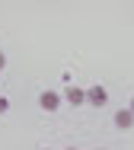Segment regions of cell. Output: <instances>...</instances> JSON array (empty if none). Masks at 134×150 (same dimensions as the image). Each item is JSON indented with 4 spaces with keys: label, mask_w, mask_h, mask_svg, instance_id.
Masks as SVG:
<instances>
[{
    "label": "cell",
    "mask_w": 134,
    "mask_h": 150,
    "mask_svg": "<svg viewBox=\"0 0 134 150\" xmlns=\"http://www.w3.org/2000/svg\"><path fill=\"white\" fill-rule=\"evenodd\" d=\"M61 102H64V96L54 93V90H42L38 93V109H42V112H58Z\"/></svg>",
    "instance_id": "cell-1"
},
{
    "label": "cell",
    "mask_w": 134,
    "mask_h": 150,
    "mask_svg": "<svg viewBox=\"0 0 134 150\" xmlns=\"http://www.w3.org/2000/svg\"><path fill=\"white\" fill-rule=\"evenodd\" d=\"M86 102H90L93 109L109 105V90H105V86H99V83H96V86H90V90H86Z\"/></svg>",
    "instance_id": "cell-2"
},
{
    "label": "cell",
    "mask_w": 134,
    "mask_h": 150,
    "mask_svg": "<svg viewBox=\"0 0 134 150\" xmlns=\"http://www.w3.org/2000/svg\"><path fill=\"white\" fill-rule=\"evenodd\" d=\"M112 121H115V128H118V131H131V128H134V115H131V109H118Z\"/></svg>",
    "instance_id": "cell-3"
},
{
    "label": "cell",
    "mask_w": 134,
    "mask_h": 150,
    "mask_svg": "<svg viewBox=\"0 0 134 150\" xmlns=\"http://www.w3.org/2000/svg\"><path fill=\"white\" fill-rule=\"evenodd\" d=\"M64 102H67V105H83V102H86V90L67 86V90H64Z\"/></svg>",
    "instance_id": "cell-4"
},
{
    "label": "cell",
    "mask_w": 134,
    "mask_h": 150,
    "mask_svg": "<svg viewBox=\"0 0 134 150\" xmlns=\"http://www.w3.org/2000/svg\"><path fill=\"white\" fill-rule=\"evenodd\" d=\"M6 109H10V99H6V96H0V115H3Z\"/></svg>",
    "instance_id": "cell-5"
},
{
    "label": "cell",
    "mask_w": 134,
    "mask_h": 150,
    "mask_svg": "<svg viewBox=\"0 0 134 150\" xmlns=\"http://www.w3.org/2000/svg\"><path fill=\"white\" fill-rule=\"evenodd\" d=\"M3 67H6V54L0 51V70H3Z\"/></svg>",
    "instance_id": "cell-6"
},
{
    "label": "cell",
    "mask_w": 134,
    "mask_h": 150,
    "mask_svg": "<svg viewBox=\"0 0 134 150\" xmlns=\"http://www.w3.org/2000/svg\"><path fill=\"white\" fill-rule=\"evenodd\" d=\"M128 109H131V115H134V96H131V105H128Z\"/></svg>",
    "instance_id": "cell-7"
},
{
    "label": "cell",
    "mask_w": 134,
    "mask_h": 150,
    "mask_svg": "<svg viewBox=\"0 0 134 150\" xmlns=\"http://www.w3.org/2000/svg\"><path fill=\"white\" fill-rule=\"evenodd\" d=\"M64 150H77V147H64Z\"/></svg>",
    "instance_id": "cell-8"
},
{
    "label": "cell",
    "mask_w": 134,
    "mask_h": 150,
    "mask_svg": "<svg viewBox=\"0 0 134 150\" xmlns=\"http://www.w3.org/2000/svg\"><path fill=\"white\" fill-rule=\"evenodd\" d=\"M42 150H51V147H42Z\"/></svg>",
    "instance_id": "cell-9"
}]
</instances>
